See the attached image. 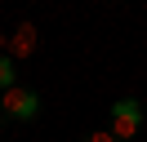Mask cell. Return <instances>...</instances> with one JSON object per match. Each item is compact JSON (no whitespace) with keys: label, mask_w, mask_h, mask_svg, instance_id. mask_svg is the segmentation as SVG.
I'll return each instance as SVG.
<instances>
[{"label":"cell","mask_w":147,"mask_h":142,"mask_svg":"<svg viewBox=\"0 0 147 142\" xmlns=\"http://www.w3.org/2000/svg\"><path fill=\"white\" fill-rule=\"evenodd\" d=\"M85 142H116V138H111V129H98V133H89Z\"/></svg>","instance_id":"obj_5"},{"label":"cell","mask_w":147,"mask_h":142,"mask_svg":"<svg viewBox=\"0 0 147 142\" xmlns=\"http://www.w3.org/2000/svg\"><path fill=\"white\" fill-rule=\"evenodd\" d=\"M13 84H18V62H13L9 53H0V93L13 89Z\"/></svg>","instance_id":"obj_4"},{"label":"cell","mask_w":147,"mask_h":142,"mask_svg":"<svg viewBox=\"0 0 147 142\" xmlns=\"http://www.w3.org/2000/svg\"><path fill=\"white\" fill-rule=\"evenodd\" d=\"M138 129H143V102L138 98H116L111 102V138L129 142V138H138Z\"/></svg>","instance_id":"obj_2"},{"label":"cell","mask_w":147,"mask_h":142,"mask_svg":"<svg viewBox=\"0 0 147 142\" xmlns=\"http://www.w3.org/2000/svg\"><path fill=\"white\" fill-rule=\"evenodd\" d=\"M31 53H36V22H18V31H13V40H9V58L27 62Z\"/></svg>","instance_id":"obj_3"},{"label":"cell","mask_w":147,"mask_h":142,"mask_svg":"<svg viewBox=\"0 0 147 142\" xmlns=\"http://www.w3.org/2000/svg\"><path fill=\"white\" fill-rule=\"evenodd\" d=\"M0 115H5V120H18V124L36 120V115H40V93L27 89V84L5 89V93H0Z\"/></svg>","instance_id":"obj_1"}]
</instances>
